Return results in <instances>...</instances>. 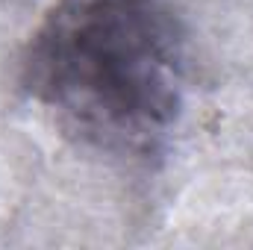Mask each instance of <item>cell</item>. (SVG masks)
Returning a JSON list of instances; mask_svg holds the SVG:
<instances>
[{
    "label": "cell",
    "mask_w": 253,
    "mask_h": 250,
    "mask_svg": "<svg viewBox=\"0 0 253 250\" xmlns=\"http://www.w3.org/2000/svg\"><path fill=\"white\" fill-rule=\"evenodd\" d=\"M24 85L77 141L150 156L183 109V24L165 0H59L30 39Z\"/></svg>",
    "instance_id": "cell-1"
}]
</instances>
